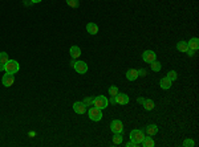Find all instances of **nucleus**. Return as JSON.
Segmentation results:
<instances>
[{"instance_id": "nucleus-30", "label": "nucleus", "mask_w": 199, "mask_h": 147, "mask_svg": "<svg viewBox=\"0 0 199 147\" xmlns=\"http://www.w3.org/2000/svg\"><path fill=\"white\" fill-rule=\"evenodd\" d=\"M194 52H195V51H193V49H189V51H187V52H186V53H187V54H189V56H194V54H195V53H194Z\"/></svg>"}, {"instance_id": "nucleus-7", "label": "nucleus", "mask_w": 199, "mask_h": 147, "mask_svg": "<svg viewBox=\"0 0 199 147\" xmlns=\"http://www.w3.org/2000/svg\"><path fill=\"white\" fill-rule=\"evenodd\" d=\"M142 58H143L145 62L150 64V62H153V61H155L157 54H155L153 51H145L143 53H142Z\"/></svg>"}, {"instance_id": "nucleus-23", "label": "nucleus", "mask_w": 199, "mask_h": 147, "mask_svg": "<svg viewBox=\"0 0 199 147\" xmlns=\"http://www.w3.org/2000/svg\"><path fill=\"white\" fill-rule=\"evenodd\" d=\"M8 60H9L8 53H5V52H0V62H2V64H7Z\"/></svg>"}, {"instance_id": "nucleus-28", "label": "nucleus", "mask_w": 199, "mask_h": 147, "mask_svg": "<svg viewBox=\"0 0 199 147\" xmlns=\"http://www.w3.org/2000/svg\"><path fill=\"white\" fill-rule=\"evenodd\" d=\"M137 146H138V145H137V143H134V142H128V143H126V147H137Z\"/></svg>"}, {"instance_id": "nucleus-10", "label": "nucleus", "mask_w": 199, "mask_h": 147, "mask_svg": "<svg viewBox=\"0 0 199 147\" xmlns=\"http://www.w3.org/2000/svg\"><path fill=\"white\" fill-rule=\"evenodd\" d=\"M73 110H74V113L82 115V114H85V111H86V105L84 102H80V101L78 102H74L73 103Z\"/></svg>"}, {"instance_id": "nucleus-16", "label": "nucleus", "mask_w": 199, "mask_h": 147, "mask_svg": "<svg viewBox=\"0 0 199 147\" xmlns=\"http://www.w3.org/2000/svg\"><path fill=\"white\" fill-rule=\"evenodd\" d=\"M157 133H158V126H157V125H149L146 127L147 137H153V135H155Z\"/></svg>"}, {"instance_id": "nucleus-15", "label": "nucleus", "mask_w": 199, "mask_h": 147, "mask_svg": "<svg viewBox=\"0 0 199 147\" xmlns=\"http://www.w3.org/2000/svg\"><path fill=\"white\" fill-rule=\"evenodd\" d=\"M187 45H189V49L198 51V48H199V39H198V37H193L190 41H187Z\"/></svg>"}, {"instance_id": "nucleus-22", "label": "nucleus", "mask_w": 199, "mask_h": 147, "mask_svg": "<svg viewBox=\"0 0 199 147\" xmlns=\"http://www.w3.org/2000/svg\"><path fill=\"white\" fill-rule=\"evenodd\" d=\"M65 2H67V4L72 7V8H78V5H80L78 0H65Z\"/></svg>"}, {"instance_id": "nucleus-25", "label": "nucleus", "mask_w": 199, "mask_h": 147, "mask_svg": "<svg viewBox=\"0 0 199 147\" xmlns=\"http://www.w3.org/2000/svg\"><path fill=\"white\" fill-rule=\"evenodd\" d=\"M117 93H118V88H117V86H110V88H109V94H110V97L117 96Z\"/></svg>"}, {"instance_id": "nucleus-17", "label": "nucleus", "mask_w": 199, "mask_h": 147, "mask_svg": "<svg viewBox=\"0 0 199 147\" xmlns=\"http://www.w3.org/2000/svg\"><path fill=\"white\" fill-rule=\"evenodd\" d=\"M177 49L179 52H183V53H186L187 51H189V45H187V41H179L177 44Z\"/></svg>"}, {"instance_id": "nucleus-31", "label": "nucleus", "mask_w": 199, "mask_h": 147, "mask_svg": "<svg viewBox=\"0 0 199 147\" xmlns=\"http://www.w3.org/2000/svg\"><path fill=\"white\" fill-rule=\"evenodd\" d=\"M4 69H5V64H2V62H0V72L4 70Z\"/></svg>"}, {"instance_id": "nucleus-19", "label": "nucleus", "mask_w": 199, "mask_h": 147, "mask_svg": "<svg viewBox=\"0 0 199 147\" xmlns=\"http://www.w3.org/2000/svg\"><path fill=\"white\" fill-rule=\"evenodd\" d=\"M142 146H145V147H154V141H153L151 138H149V137H145V139L142 141V143H141Z\"/></svg>"}, {"instance_id": "nucleus-34", "label": "nucleus", "mask_w": 199, "mask_h": 147, "mask_svg": "<svg viewBox=\"0 0 199 147\" xmlns=\"http://www.w3.org/2000/svg\"><path fill=\"white\" fill-rule=\"evenodd\" d=\"M110 102H112V103H116V98L112 97V98H110Z\"/></svg>"}, {"instance_id": "nucleus-27", "label": "nucleus", "mask_w": 199, "mask_h": 147, "mask_svg": "<svg viewBox=\"0 0 199 147\" xmlns=\"http://www.w3.org/2000/svg\"><path fill=\"white\" fill-rule=\"evenodd\" d=\"M84 103H85V105H86V106H89V105H90V103H93V98H90V97H88V98H86V100H85V101H84Z\"/></svg>"}, {"instance_id": "nucleus-2", "label": "nucleus", "mask_w": 199, "mask_h": 147, "mask_svg": "<svg viewBox=\"0 0 199 147\" xmlns=\"http://www.w3.org/2000/svg\"><path fill=\"white\" fill-rule=\"evenodd\" d=\"M88 117L92 119V121H94V122H98V121H101L102 118V111H101V109H98V107H90L89 110H88Z\"/></svg>"}, {"instance_id": "nucleus-21", "label": "nucleus", "mask_w": 199, "mask_h": 147, "mask_svg": "<svg viewBox=\"0 0 199 147\" xmlns=\"http://www.w3.org/2000/svg\"><path fill=\"white\" fill-rule=\"evenodd\" d=\"M113 143H114V145H121V143H122V134L121 133H114Z\"/></svg>"}, {"instance_id": "nucleus-12", "label": "nucleus", "mask_w": 199, "mask_h": 147, "mask_svg": "<svg viewBox=\"0 0 199 147\" xmlns=\"http://www.w3.org/2000/svg\"><path fill=\"white\" fill-rule=\"evenodd\" d=\"M86 32L89 33V35H97L98 33L97 24H94V23H88L86 24Z\"/></svg>"}, {"instance_id": "nucleus-26", "label": "nucleus", "mask_w": 199, "mask_h": 147, "mask_svg": "<svg viewBox=\"0 0 199 147\" xmlns=\"http://www.w3.org/2000/svg\"><path fill=\"white\" fill-rule=\"evenodd\" d=\"M183 146H185V147H189V146H194V141H193V139H186V141L183 142Z\"/></svg>"}, {"instance_id": "nucleus-5", "label": "nucleus", "mask_w": 199, "mask_h": 147, "mask_svg": "<svg viewBox=\"0 0 199 147\" xmlns=\"http://www.w3.org/2000/svg\"><path fill=\"white\" fill-rule=\"evenodd\" d=\"M73 68H74V70L77 72L78 74H85L88 72V64L85 61H76Z\"/></svg>"}, {"instance_id": "nucleus-20", "label": "nucleus", "mask_w": 199, "mask_h": 147, "mask_svg": "<svg viewBox=\"0 0 199 147\" xmlns=\"http://www.w3.org/2000/svg\"><path fill=\"white\" fill-rule=\"evenodd\" d=\"M150 68H151L153 72H159L162 65H161L159 61H153V62H150Z\"/></svg>"}, {"instance_id": "nucleus-14", "label": "nucleus", "mask_w": 199, "mask_h": 147, "mask_svg": "<svg viewBox=\"0 0 199 147\" xmlns=\"http://www.w3.org/2000/svg\"><path fill=\"white\" fill-rule=\"evenodd\" d=\"M69 53L72 56V58H78L80 56H81V49L77 45H73V47H71L69 49Z\"/></svg>"}, {"instance_id": "nucleus-24", "label": "nucleus", "mask_w": 199, "mask_h": 147, "mask_svg": "<svg viewBox=\"0 0 199 147\" xmlns=\"http://www.w3.org/2000/svg\"><path fill=\"white\" fill-rule=\"evenodd\" d=\"M169 80H171V81H175L178 78V74H177V72L175 70H170L169 73H167V76H166Z\"/></svg>"}, {"instance_id": "nucleus-3", "label": "nucleus", "mask_w": 199, "mask_h": 147, "mask_svg": "<svg viewBox=\"0 0 199 147\" xmlns=\"http://www.w3.org/2000/svg\"><path fill=\"white\" fill-rule=\"evenodd\" d=\"M145 139V133L142 130H133L132 133H130V141H133L137 145H141L142 141Z\"/></svg>"}, {"instance_id": "nucleus-11", "label": "nucleus", "mask_w": 199, "mask_h": 147, "mask_svg": "<svg viewBox=\"0 0 199 147\" xmlns=\"http://www.w3.org/2000/svg\"><path fill=\"white\" fill-rule=\"evenodd\" d=\"M126 78L129 81H136L138 78V70L137 69H129L126 72Z\"/></svg>"}, {"instance_id": "nucleus-32", "label": "nucleus", "mask_w": 199, "mask_h": 147, "mask_svg": "<svg viewBox=\"0 0 199 147\" xmlns=\"http://www.w3.org/2000/svg\"><path fill=\"white\" fill-rule=\"evenodd\" d=\"M41 0H31V3H33V4H37V3H40Z\"/></svg>"}, {"instance_id": "nucleus-8", "label": "nucleus", "mask_w": 199, "mask_h": 147, "mask_svg": "<svg viewBox=\"0 0 199 147\" xmlns=\"http://www.w3.org/2000/svg\"><path fill=\"white\" fill-rule=\"evenodd\" d=\"M116 98V103L118 105H128L129 102V96L125 93H117V96H114Z\"/></svg>"}, {"instance_id": "nucleus-33", "label": "nucleus", "mask_w": 199, "mask_h": 147, "mask_svg": "<svg viewBox=\"0 0 199 147\" xmlns=\"http://www.w3.org/2000/svg\"><path fill=\"white\" fill-rule=\"evenodd\" d=\"M137 101H138V102H139V103H143V101H145V98H138V100H137Z\"/></svg>"}, {"instance_id": "nucleus-4", "label": "nucleus", "mask_w": 199, "mask_h": 147, "mask_svg": "<svg viewBox=\"0 0 199 147\" xmlns=\"http://www.w3.org/2000/svg\"><path fill=\"white\" fill-rule=\"evenodd\" d=\"M19 69H20V65H19V62L16 61V60H8L5 64V72L7 73H11V74H15L17 73Z\"/></svg>"}, {"instance_id": "nucleus-6", "label": "nucleus", "mask_w": 199, "mask_h": 147, "mask_svg": "<svg viewBox=\"0 0 199 147\" xmlns=\"http://www.w3.org/2000/svg\"><path fill=\"white\" fill-rule=\"evenodd\" d=\"M110 130H112L113 133L122 134V131H124V123H122L120 119H114V121H112V123H110Z\"/></svg>"}, {"instance_id": "nucleus-1", "label": "nucleus", "mask_w": 199, "mask_h": 147, "mask_svg": "<svg viewBox=\"0 0 199 147\" xmlns=\"http://www.w3.org/2000/svg\"><path fill=\"white\" fill-rule=\"evenodd\" d=\"M93 106L98 107V109H106L109 106V100L105 96H97L96 98H93Z\"/></svg>"}, {"instance_id": "nucleus-29", "label": "nucleus", "mask_w": 199, "mask_h": 147, "mask_svg": "<svg viewBox=\"0 0 199 147\" xmlns=\"http://www.w3.org/2000/svg\"><path fill=\"white\" fill-rule=\"evenodd\" d=\"M138 76H141V77L146 76V70H145V69H139L138 70Z\"/></svg>"}, {"instance_id": "nucleus-18", "label": "nucleus", "mask_w": 199, "mask_h": 147, "mask_svg": "<svg viewBox=\"0 0 199 147\" xmlns=\"http://www.w3.org/2000/svg\"><path fill=\"white\" fill-rule=\"evenodd\" d=\"M142 105H143L145 110H153V109H154V101H151V100H145Z\"/></svg>"}, {"instance_id": "nucleus-13", "label": "nucleus", "mask_w": 199, "mask_h": 147, "mask_svg": "<svg viewBox=\"0 0 199 147\" xmlns=\"http://www.w3.org/2000/svg\"><path fill=\"white\" fill-rule=\"evenodd\" d=\"M171 84H173V81L169 80L167 77H163V78H161V81H159V86L162 89L165 90H167V89H170L171 88Z\"/></svg>"}, {"instance_id": "nucleus-9", "label": "nucleus", "mask_w": 199, "mask_h": 147, "mask_svg": "<svg viewBox=\"0 0 199 147\" xmlns=\"http://www.w3.org/2000/svg\"><path fill=\"white\" fill-rule=\"evenodd\" d=\"M2 82H3V85H4L5 88H9V86H12L13 82H15L13 74H11V73L4 74V76H3V78H2Z\"/></svg>"}]
</instances>
